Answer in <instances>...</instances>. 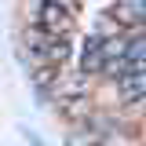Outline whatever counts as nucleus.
I'll use <instances>...</instances> for the list:
<instances>
[{"label":"nucleus","mask_w":146,"mask_h":146,"mask_svg":"<svg viewBox=\"0 0 146 146\" xmlns=\"http://www.w3.org/2000/svg\"><path fill=\"white\" fill-rule=\"evenodd\" d=\"M29 29L44 36H58V40H70L73 33V15L62 0H33L29 7Z\"/></svg>","instance_id":"nucleus-1"}]
</instances>
